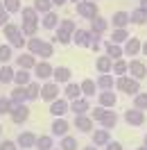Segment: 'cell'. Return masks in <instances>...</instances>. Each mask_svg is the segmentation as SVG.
Returning a JSON list of instances; mask_svg holds the SVG:
<instances>
[{
  "instance_id": "cell-1",
  "label": "cell",
  "mask_w": 147,
  "mask_h": 150,
  "mask_svg": "<svg viewBox=\"0 0 147 150\" xmlns=\"http://www.w3.org/2000/svg\"><path fill=\"white\" fill-rule=\"evenodd\" d=\"M2 32H5V39H7V43H9L11 48H18V50L27 48V37L20 32V25H16V23H7V25L2 28Z\"/></svg>"
},
{
  "instance_id": "cell-2",
  "label": "cell",
  "mask_w": 147,
  "mask_h": 150,
  "mask_svg": "<svg viewBox=\"0 0 147 150\" xmlns=\"http://www.w3.org/2000/svg\"><path fill=\"white\" fill-rule=\"evenodd\" d=\"M27 52H32L34 57H43V59H48V57L55 55V46H52L50 41H46V39L32 37V39H27Z\"/></svg>"
},
{
  "instance_id": "cell-3",
  "label": "cell",
  "mask_w": 147,
  "mask_h": 150,
  "mask_svg": "<svg viewBox=\"0 0 147 150\" xmlns=\"http://www.w3.org/2000/svg\"><path fill=\"white\" fill-rule=\"evenodd\" d=\"M116 89L134 98L136 93H140V82H138V80H134L131 75H120L118 80H116Z\"/></svg>"
},
{
  "instance_id": "cell-4",
  "label": "cell",
  "mask_w": 147,
  "mask_h": 150,
  "mask_svg": "<svg viewBox=\"0 0 147 150\" xmlns=\"http://www.w3.org/2000/svg\"><path fill=\"white\" fill-rule=\"evenodd\" d=\"M75 11L77 16H82L86 21H93L95 16H100V9H97V2H91V0H82L75 5Z\"/></svg>"
},
{
  "instance_id": "cell-5",
  "label": "cell",
  "mask_w": 147,
  "mask_h": 150,
  "mask_svg": "<svg viewBox=\"0 0 147 150\" xmlns=\"http://www.w3.org/2000/svg\"><path fill=\"white\" fill-rule=\"evenodd\" d=\"M52 73H55V66L50 64L48 59L36 62V66H34V77H36L38 82H48V80L52 77Z\"/></svg>"
},
{
  "instance_id": "cell-6",
  "label": "cell",
  "mask_w": 147,
  "mask_h": 150,
  "mask_svg": "<svg viewBox=\"0 0 147 150\" xmlns=\"http://www.w3.org/2000/svg\"><path fill=\"white\" fill-rule=\"evenodd\" d=\"M59 93H61V89H59V84H57L55 80L41 84V98H43L46 103H52V100H57V98H61Z\"/></svg>"
},
{
  "instance_id": "cell-7",
  "label": "cell",
  "mask_w": 147,
  "mask_h": 150,
  "mask_svg": "<svg viewBox=\"0 0 147 150\" xmlns=\"http://www.w3.org/2000/svg\"><path fill=\"white\" fill-rule=\"evenodd\" d=\"M129 75L134 77V80H145L147 77V66L143 64V59H138V57H134L131 62H129Z\"/></svg>"
},
{
  "instance_id": "cell-8",
  "label": "cell",
  "mask_w": 147,
  "mask_h": 150,
  "mask_svg": "<svg viewBox=\"0 0 147 150\" xmlns=\"http://www.w3.org/2000/svg\"><path fill=\"white\" fill-rule=\"evenodd\" d=\"M9 118L16 123V125H23V123H27V118H29V107H27V103H23V105H14V109H11Z\"/></svg>"
},
{
  "instance_id": "cell-9",
  "label": "cell",
  "mask_w": 147,
  "mask_h": 150,
  "mask_svg": "<svg viewBox=\"0 0 147 150\" xmlns=\"http://www.w3.org/2000/svg\"><path fill=\"white\" fill-rule=\"evenodd\" d=\"M68 112H70V103H68L66 98H57V100L50 103V114H52L55 118H61V116H66Z\"/></svg>"
},
{
  "instance_id": "cell-10",
  "label": "cell",
  "mask_w": 147,
  "mask_h": 150,
  "mask_svg": "<svg viewBox=\"0 0 147 150\" xmlns=\"http://www.w3.org/2000/svg\"><path fill=\"white\" fill-rule=\"evenodd\" d=\"M125 123L127 125H134V127H140V125H145V112H140L136 107H131L125 112Z\"/></svg>"
},
{
  "instance_id": "cell-11",
  "label": "cell",
  "mask_w": 147,
  "mask_h": 150,
  "mask_svg": "<svg viewBox=\"0 0 147 150\" xmlns=\"http://www.w3.org/2000/svg\"><path fill=\"white\" fill-rule=\"evenodd\" d=\"M91 39H93V32H91V30L77 28L73 32V41H75V46H79V48H91Z\"/></svg>"
},
{
  "instance_id": "cell-12",
  "label": "cell",
  "mask_w": 147,
  "mask_h": 150,
  "mask_svg": "<svg viewBox=\"0 0 147 150\" xmlns=\"http://www.w3.org/2000/svg\"><path fill=\"white\" fill-rule=\"evenodd\" d=\"M140 48H143L140 39L138 37H129L127 41L122 43V52H125V57H136L138 52H140Z\"/></svg>"
},
{
  "instance_id": "cell-13",
  "label": "cell",
  "mask_w": 147,
  "mask_h": 150,
  "mask_svg": "<svg viewBox=\"0 0 147 150\" xmlns=\"http://www.w3.org/2000/svg\"><path fill=\"white\" fill-rule=\"evenodd\" d=\"M93 123L95 121H93L88 114H79V116H75V130L88 134V132H93Z\"/></svg>"
},
{
  "instance_id": "cell-14",
  "label": "cell",
  "mask_w": 147,
  "mask_h": 150,
  "mask_svg": "<svg viewBox=\"0 0 147 150\" xmlns=\"http://www.w3.org/2000/svg\"><path fill=\"white\" fill-rule=\"evenodd\" d=\"M14 62L18 68H25V71H34V66H36V59L32 52H20L18 57H14Z\"/></svg>"
},
{
  "instance_id": "cell-15",
  "label": "cell",
  "mask_w": 147,
  "mask_h": 150,
  "mask_svg": "<svg viewBox=\"0 0 147 150\" xmlns=\"http://www.w3.org/2000/svg\"><path fill=\"white\" fill-rule=\"evenodd\" d=\"M50 130H52V137H59V139H61V137H66V134H68V130H70V123H68L64 116H61V118H55V121H52Z\"/></svg>"
},
{
  "instance_id": "cell-16",
  "label": "cell",
  "mask_w": 147,
  "mask_h": 150,
  "mask_svg": "<svg viewBox=\"0 0 147 150\" xmlns=\"http://www.w3.org/2000/svg\"><path fill=\"white\" fill-rule=\"evenodd\" d=\"M70 112L75 114V116H79V114H88L91 112V100L88 98H77V100H73L70 103Z\"/></svg>"
},
{
  "instance_id": "cell-17",
  "label": "cell",
  "mask_w": 147,
  "mask_h": 150,
  "mask_svg": "<svg viewBox=\"0 0 147 150\" xmlns=\"http://www.w3.org/2000/svg\"><path fill=\"white\" fill-rule=\"evenodd\" d=\"M70 77H73V71H70L68 66H57L55 73H52V80H55L57 84H68Z\"/></svg>"
},
{
  "instance_id": "cell-18",
  "label": "cell",
  "mask_w": 147,
  "mask_h": 150,
  "mask_svg": "<svg viewBox=\"0 0 147 150\" xmlns=\"http://www.w3.org/2000/svg\"><path fill=\"white\" fill-rule=\"evenodd\" d=\"M109 141H111V130H104V127H100V130H93V146L104 148Z\"/></svg>"
},
{
  "instance_id": "cell-19",
  "label": "cell",
  "mask_w": 147,
  "mask_h": 150,
  "mask_svg": "<svg viewBox=\"0 0 147 150\" xmlns=\"http://www.w3.org/2000/svg\"><path fill=\"white\" fill-rule=\"evenodd\" d=\"M95 84H97V89H102V91H113V89H116V77H113L111 73L97 75Z\"/></svg>"
},
{
  "instance_id": "cell-20",
  "label": "cell",
  "mask_w": 147,
  "mask_h": 150,
  "mask_svg": "<svg viewBox=\"0 0 147 150\" xmlns=\"http://www.w3.org/2000/svg\"><path fill=\"white\" fill-rule=\"evenodd\" d=\"M97 103H100V107H104V109H113V107L118 105V96L113 93V91H102L100 98H97Z\"/></svg>"
},
{
  "instance_id": "cell-21",
  "label": "cell",
  "mask_w": 147,
  "mask_h": 150,
  "mask_svg": "<svg viewBox=\"0 0 147 150\" xmlns=\"http://www.w3.org/2000/svg\"><path fill=\"white\" fill-rule=\"evenodd\" d=\"M111 25L113 30H122L129 25V11H116L113 16H111Z\"/></svg>"
},
{
  "instance_id": "cell-22",
  "label": "cell",
  "mask_w": 147,
  "mask_h": 150,
  "mask_svg": "<svg viewBox=\"0 0 147 150\" xmlns=\"http://www.w3.org/2000/svg\"><path fill=\"white\" fill-rule=\"evenodd\" d=\"M34 80V75L25 71V68H16V75H14V84L16 86H27L29 82Z\"/></svg>"
},
{
  "instance_id": "cell-23",
  "label": "cell",
  "mask_w": 147,
  "mask_h": 150,
  "mask_svg": "<svg viewBox=\"0 0 147 150\" xmlns=\"http://www.w3.org/2000/svg\"><path fill=\"white\" fill-rule=\"evenodd\" d=\"M64 98L68 100V103H73V100H77V98H82V86L75 84V82H68L64 89Z\"/></svg>"
},
{
  "instance_id": "cell-24",
  "label": "cell",
  "mask_w": 147,
  "mask_h": 150,
  "mask_svg": "<svg viewBox=\"0 0 147 150\" xmlns=\"http://www.w3.org/2000/svg\"><path fill=\"white\" fill-rule=\"evenodd\" d=\"M14 75H16V68L9 64H2L0 66V84L5 86V84H11L14 82Z\"/></svg>"
},
{
  "instance_id": "cell-25",
  "label": "cell",
  "mask_w": 147,
  "mask_h": 150,
  "mask_svg": "<svg viewBox=\"0 0 147 150\" xmlns=\"http://www.w3.org/2000/svg\"><path fill=\"white\" fill-rule=\"evenodd\" d=\"M34 148L36 150H52L55 148V137H52V134H38Z\"/></svg>"
},
{
  "instance_id": "cell-26",
  "label": "cell",
  "mask_w": 147,
  "mask_h": 150,
  "mask_svg": "<svg viewBox=\"0 0 147 150\" xmlns=\"http://www.w3.org/2000/svg\"><path fill=\"white\" fill-rule=\"evenodd\" d=\"M9 98H11V103H14V105L27 103V86H14L11 93H9Z\"/></svg>"
},
{
  "instance_id": "cell-27",
  "label": "cell",
  "mask_w": 147,
  "mask_h": 150,
  "mask_svg": "<svg viewBox=\"0 0 147 150\" xmlns=\"http://www.w3.org/2000/svg\"><path fill=\"white\" fill-rule=\"evenodd\" d=\"M16 143H18V148H34L36 134H34V132H20L18 139H16Z\"/></svg>"
},
{
  "instance_id": "cell-28",
  "label": "cell",
  "mask_w": 147,
  "mask_h": 150,
  "mask_svg": "<svg viewBox=\"0 0 147 150\" xmlns=\"http://www.w3.org/2000/svg\"><path fill=\"white\" fill-rule=\"evenodd\" d=\"M95 68H97V73L104 75V73H111V68H113V59L111 57H97L95 59Z\"/></svg>"
},
{
  "instance_id": "cell-29",
  "label": "cell",
  "mask_w": 147,
  "mask_h": 150,
  "mask_svg": "<svg viewBox=\"0 0 147 150\" xmlns=\"http://www.w3.org/2000/svg\"><path fill=\"white\" fill-rule=\"evenodd\" d=\"M109 30V21L104 18V16H95V18L91 21V32H95V34H104Z\"/></svg>"
},
{
  "instance_id": "cell-30",
  "label": "cell",
  "mask_w": 147,
  "mask_h": 150,
  "mask_svg": "<svg viewBox=\"0 0 147 150\" xmlns=\"http://www.w3.org/2000/svg\"><path fill=\"white\" fill-rule=\"evenodd\" d=\"M59 21H61V18L57 16L55 11H48V14H43V16H41V25H43L46 30H57Z\"/></svg>"
},
{
  "instance_id": "cell-31",
  "label": "cell",
  "mask_w": 147,
  "mask_h": 150,
  "mask_svg": "<svg viewBox=\"0 0 147 150\" xmlns=\"http://www.w3.org/2000/svg\"><path fill=\"white\" fill-rule=\"evenodd\" d=\"M104 52H106V57H111L113 62H116V59H120V57H125L122 46H118V43H111V41H106V43H104Z\"/></svg>"
},
{
  "instance_id": "cell-32",
  "label": "cell",
  "mask_w": 147,
  "mask_h": 150,
  "mask_svg": "<svg viewBox=\"0 0 147 150\" xmlns=\"http://www.w3.org/2000/svg\"><path fill=\"white\" fill-rule=\"evenodd\" d=\"M116 123H118V114H116V112H111V109H106V114L102 116L100 125L104 127V130H113V127H116Z\"/></svg>"
},
{
  "instance_id": "cell-33",
  "label": "cell",
  "mask_w": 147,
  "mask_h": 150,
  "mask_svg": "<svg viewBox=\"0 0 147 150\" xmlns=\"http://www.w3.org/2000/svg\"><path fill=\"white\" fill-rule=\"evenodd\" d=\"M129 23H134V25H145L147 23V11H143L140 7H136L134 11H129Z\"/></svg>"
},
{
  "instance_id": "cell-34",
  "label": "cell",
  "mask_w": 147,
  "mask_h": 150,
  "mask_svg": "<svg viewBox=\"0 0 147 150\" xmlns=\"http://www.w3.org/2000/svg\"><path fill=\"white\" fill-rule=\"evenodd\" d=\"M38 14L34 7H23L20 9V18H23V23H38Z\"/></svg>"
},
{
  "instance_id": "cell-35",
  "label": "cell",
  "mask_w": 147,
  "mask_h": 150,
  "mask_svg": "<svg viewBox=\"0 0 147 150\" xmlns=\"http://www.w3.org/2000/svg\"><path fill=\"white\" fill-rule=\"evenodd\" d=\"M14 59V48L9 43H0V64H9Z\"/></svg>"
},
{
  "instance_id": "cell-36",
  "label": "cell",
  "mask_w": 147,
  "mask_h": 150,
  "mask_svg": "<svg viewBox=\"0 0 147 150\" xmlns=\"http://www.w3.org/2000/svg\"><path fill=\"white\" fill-rule=\"evenodd\" d=\"M127 39H129V30H127V28L113 30V32H111V43H118V46H122Z\"/></svg>"
},
{
  "instance_id": "cell-37",
  "label": "cell",
  "mask_w": 147,
  "mask_h": 150,
  "mask_svg": "<svg viewBox=\"0 0 147 150\" xmlns=\"http://www.w3.org/2000/svg\"><path fill=\"white\" fill-rule=\"evenodd\" d=\"M41 98V84L38 80H32L27 84V100H38Z\"/></svg>"
},
{
  "instance_id": "cell-38",
  "label": "cell",
  "mask_w": 147,
  "mask_h": 150,
  "mask_svg": "<svg viewBox=\"0 0 147 150\" xmlns=\"http://www.w3.org/2000/svg\"><path fill=\"white\" fill-rule=\"evenodd\" d=\"M111 73L113 75H127L129 73V64L127 62H125V59H116V62H113V68H111Z\"/></svg>"
},
{
  "instance_id": "cell-39",
  "label": "cell",
  "mask_w": 147,
  "mask_h": 150,
  "mask_svg": "<svg viewBox=\"0 0 147 150\" xmlns=\"http://www.w3.org/2000/svg\"><path fill=\"white\" fill-rule=\"evenodd\" d=\"M59 148H61V150H77V148H79V143H77V139H75V137L66 134V137H61Z\"/></svg>"
},
{
  "instance_id": "cell-40",
  "label": "cell",
  "mask_w": 147,
  "mask_h": 150,
  "mask_svg": "<svg viewBox=\"0 0 147 150\" xmlns=\"http://www.w3.org/2000/svg\"><path fill=\"white\" fill-rule=\"evenodd\" d=\"M32 7L43 16V14H48V11H52L55 5H52V0H34V5H32Z\"/></svg>"
},
{
  "instance_id": "cell-41",
  "label": "cell",
  "mask_w": 147,
  "mask_h": 150,
  "mask_svg": "<svg viewBox=\"0 0 147 150\" xmlns=\"http://www.w3.org/2000/svg\"><path fill=\"white\" fill-rule=\"evenodd\" d=\"M11 109H14L11 98H9V96H0V116H9Z\"/></svg>"
},
{
  "instance_id": "cell-42",
  "label": "cell",
  "mask_w": 147,
  "mask_h": 150,
  "mask_svg": "<svg viewBox=\"0 0 147 150\" xmlns=\"http://www.w3.org/2000/svg\"><path fill=\"white\" fill-rule=\"evenodd\" d=\"M79 86H82V96H84V98H91V96L97 91V84H95L93 80H84Z\"/></svg>"
},
{
  "instance_id": "cell-43",
  "label": "cell",
  "mask_w": 147,
  "mask_h": 150,
  "mask_svg": "<svg viewBox=\"0 0 147 150\" xmlns=\"http://www.w3.org/2000/svg\"><path fill=\"white\" fill-rule=\"evenodd\" d=\"M20 32H23V34H25L27 39L36 37V32H38V23H20Z\"/></svg>"
},
{
  "instance_id": "cell-44",
  "label": "cell",
  "mask_w": 147,
  "mask_h": 150,
  "mask_svg": "<svg viewBox=\"0 0 147 150\" xmlns=\"http://www.w3.org/2000/svg\"><path fill=\"white\" fill-rule=\"evenodd\" d=\"M55 41L59 43V46H68V43H73V34H68V32H64V30L57 28V37Z\"/></svg>"
},
{
  "instance_id": "cell-45",
  "label": "cell",
  "mask_w": 147,
  "mask_h": 150,
  "mask_svg": "<svg viewBox=\"0 0 147 150\" xmlns=\"http://www.w3.org/2000/svg\"><path fill=\"white\" fill-rule=\"evenodd\" d=\"M134 107L136 109H140V112H147V93H136L134 96Z\"/></svg>"
},
{
  "instance_id": "cell-46",
  "label": "cell",
  "mask_w": 147,
  "mask_h": 150,
  "mask_svg": "<svg viewBox=\"0 0 147 150\" xmlns=\"http://www.w3.org/2000/svg\"><path fill=\"white\" fill-rule=\"evenodd\" d=\"M57 28H59V30H64V32H68V34H73L75 30H77V25H75V21H73V18H61Z\"/></svg>"
},
{
  "instance_id": "cell-47",
  "label": "cell",
  "mask_w": 147,
  "mask_h": 150,
  "mask_svg": "<svg viewBox=\"0 0 147 150\" xmlns=\"http://www.w3.org/2000/svg\"><path fill=\"white\" fill-rule=\"evenodd\" d=\"M2 5H5V9L9 11V14H20V0H2Z\"/></svg>"
},
{
  "instance_id": "cell-48",
  "label": "cell",
  "mask_w": 147,
  "mask_h": 150,
  "mask_svg": "<svg viewBox=\"0 0 147 150\" xmlns=\"http://www.w3.org/2000/svg\"><path fill=\"white\" fill-rule=\"evenodd\" d=\"M104 114H106V109H104V107H100V105H97V107H93L91 109V118L95 123H100L102 121V116H104Z\"/></svg>"
},
{
  "instance_id": "cell-49",
  "label": "cell",
  "mask_w": 147,
  "mask_h": 150,
  "mask_svg": "<svg viewBox=\"0 0 147 150\" xmlns=\"http://www.w3.org/2000/svg\"><path fill=\"white\" fill-rule=\"evenodd\" d=\"M7 23H9V11L5 9V5L0 2V28H5Z\"/></svg>"
},
{
  "instance_id": "cell-50",
  "label": "cell",
  "mask_w": 147,
  "mask_h": 150,
  "mask_svg": "<svg viewBox=\"0 0 147 150\" xmlns=\"http://www.w3.org/2000/svg\"><path fill=\"white\" fill-rule=\"evenodd\" d=\"M0 150H18V143L11 139H5L2 143H0Z\"/></svg>"
},
{
  "instance_id": "cell-51",
  "label": "cell",
  "mask_w": 147,
  "mask_h": 150,
  "mask_svg": "<svg viewBox=\"0 0 147 150\" xmlns=\"http://www.w3.org/2000/svg\"><path fill=\"white\" fill-rule=\"evenodd\" d=\"M100 46H102V34H95V32H93V39H91V48H93V50H100Z\"/></svg>"
},
{
  "instance_id": "cell-52",
  "label": "cell",
  "mask_w": 147,
  "mask_h": 150,
  "mask_svg": "<svg viewBox=\"0 0 147 150\" xmlns=\"http://www.w3.org/2000/svg\"><path fill=\"white\" fill-rule=\"evenodd\" d=\"M104 150H122V143H120V141H109V143L104 146Z\"/></svg>"
},
{
  "instance_id": "cell-53",
  "label": "cell",
  "mask_w": 147,
  "mask_h": 150,
  "mask_svg": "<svg viewBox=\"0 0 147 150\" xmlns=\"http://www.w3.org/2000/svg\"><path fill=\"white\" fill-rule=\"evenodd\" d=\"M68 0H52V5H57V7H64Z\"/></svg>"
},
{
  "instance_id": "cell-54",
  "label": "cell",
  "mask_w": 147,
  "mask_h": 150,
  "mask_svg": "<svg viewBox=\"0 0 147 150\" xmlns=\"http://www.w3.org/2000/svg\"><path fill=\"white\" fill-rule=\"evenodd\" d=\"M138 7H140L143 11H147V0H140V5H138Z\"/></svg>"
},
{
  "instance_id": "cell-55",
  "label": "cell",
  "mask_w": 147,
  "mask_h": 150,
  "mask_svg": "<svg viewBox=\"0 0 147 150\" xmlns=\"http://www.w3.org/2000/svg\"><path fill=\"white\" fill-rule=\"evenodd\" d=\"M140 52H143V55L147 57V41H145V43H143V48H140Z\"/></svg>"
},
{
  "instance_id": "cell-56",
  "label": "cell",
  "mask_w": 147,
  "mask_h": 150,
  "mask_svg": "<svg viewBox=\"0 0 147 150\" xmlns=\"http://www.w3.org/2000/svg\"><path fill=\"white\" fill-rule=\"evenodd\" d=\"M84 150H100V148H97V146H93V143H91V146H86Z\"/></svg>"
},
{
  "instance_id": "cell-57",
  "label": "cell",
  "mask_w": 147,
  "mask_h": 150,
  "mask_svg": "<svg viewBox=\"0 0 147 150\" xmlns=\"http://www.w3.org/2000/svg\"><path fill=\"white\" fill-rule=\"evenodd\" d=\"M136 150H147V146H145V143H143V146H140V148H136Z\"/></svg>"
},
{
  "instance_id": "cell-58",
  "label": "cell",
  "mask_w": 147,
  "mask_h": 150,
  "mask_svg": "<svg viewBox=\"0 0 147 150\" xmlns=\"http://www.w3.org/2000/svg\"><path fill=\"white\" fill-rule=\"evenodd\" d=\"M68 2H75V5H77V2H82V0H68Z\"/></svg>"
},
{
  "instance_id": "cell-59",
  "label": "cell",
  "mask_w": 147,
  "mask_h": 150,
  "mask_svg": "<svg viewBox=\"0 0 147 150\" xmlns=\"http://www.w3.org/2000/svg\"><path fill=\"white\" fill-rule=\"evenodd\" d=\"M143 143H145V146H147V134H145V139H143Z\"/></svg>"
},
{
  "instance_id": "cell-60",
  "label": "cell",
  "mask_w": 147,
  "mask_h": 150,
  "mask_svg": "<svg viewBox=\"0 0 147 150\" xmlns=\"http://www.w3.org/2000/svg\"><path fill=\"white\" fill-rule=\"evenodd\" d=\"M91 2H100V0H91Z\"/></svg>"
},
{
  "instance_id": "cell-61",
  "label": "cell",
  "mask_w": 147,
  "mask_h": 150,
  "mask_svg": "<svg viewBox=\"0 0 147 150\" xmlns=\"http://www.w3.org/2000/svg\"><path fill=\"white\" fill-rule=\"evenodd\" d=\"M0 134H2V125H0Z\"/></svg>"
},
{
  "instance_id": "cell-62",
  "label": "cell",
  "mask_w": 147,
  "mask_h": 150,
  "mask_svg": "<svg viewBox=\"0 0 147 150\" xmlns=\"http://www.w3.org/2000/svg\"><path fill=\"white\" fill-rule=\"evenodd\" d=\"M52 150H61V148H52Z\"/></svg>"
}]
</instances>
